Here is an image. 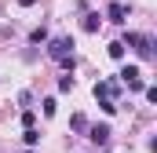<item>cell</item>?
Returning <instances> with one entry per match:
<instances>
[{
  "instance_id": "6da1fadb",
  "label": "cell",
  "mask_w": 157,
  "mask_h": 153,
  "mask_svg": "<svg viewBox=\"0 0 157 153\" xmlns=\"http://www.w3.org/2000/svg\"><path fill=\"white\" fill-rule=\"evenodd\" d=\"M48 55L66 69V73H73V40L70 37H55V40H48Z\"/></svg>"
},
{
  "instance_id": "7a4b0ae2",
  "label": "cell",
  "mask_w": 157,
  "mask_h": 153,
  "mask_svg": "<svg viewBox=\"0 0 157 153\" xmlns=\"http://www.w3.org/2000/svg\"><path fill=\"white\" fill-rule=\"evenodd\" d=\"M124 47H135V55L143 58V62H150L154 58V37H143V33H124V40H121Z\"/></svg>"
},
{
  "instance_id": "3957f363",
  "label": "cell",
  "mask_w": 157,
  "mask_h": 153,
  "mask_svg": "<svg viewBox=\"0 0 157 153\" xmlns=\"http://www.w3.org/2000/svg\"><path fill=\"white\" fill-rule=\"evenodd\" d=\"M117 95H121V80H99L95 84V99H113L117 102Z\"/></svg>"
},
{
  "instance_id": "277c9868",
  "label": "cell",
  "mask_w": 157,
  "mask_h": 153,
  "mask_svg": "<svg viewBox=\"0 0 157 153\" xmlns=\"http://www.w3.org/2000/svg\"><path fill=\"white\" fill-rule=\"evenodd\" d=\"M106 18H110L113 26H124V22H128V4H121V0H113V4L106 7Z\"/></svg>"
},
{
  "instance_id": "5b68a950",
  "label": "cell",
  "mask_w": 157,
  "mask_h": 153,
  "mask_svg": "<svg viewBox=\"0 0 157 153\" xmlns=\"http://www.w3.org/2000/svg\"><path fill=\"white\" fill-rule=\"evenodd\" d=\"M88 139H91L95 146H102V142L110 139V124H95V128H88Z\"/></svg>"
},
{
  "instance_id": "8992f818",
  "label": "cell",
  "mask_w": 157,
  "mask_h": 153,
  "mask_svg": "<svg viewBox=\"0 0 157 153\" xmlns=\"http://www.w3.org/2000/svg\"><path fill=\"white\" fill-rule=\"evenodd\" d=\"M80 26H84V33H95V29H99V26H102V15H95V11H88V15H84V22H80Z\"/></svg>"
},
{
  "instance_id": "52a82bcc",
  "label": "cell",
  "mask_w": 157,
  "mask_h": 153,
  "mask_svg": "<svg viewBox=\"0 0 157 153\" xmlns=\"http://www.w3.org/2000/svg\"><path fill=\"white\" fill-rule=\"evenodd\" d=\"M70 128H73L77 135H84V131H88V117H84V113H73V120H70Z\"/></svg>"
},
{
  "instance_id": "ba28073f",
  "label": "cell",
  "mask_w": 157,
  "mask_h": 153,
  "mask_svg": "<svg viewBox=\"0 0 157 153\" xmlns=\"http://www.w3.org/2000/svg\"><path fill=\"white\" fill-rule=\"evenodd\" d=\"M22 142H26V146L33 150V146L40 142V131H37V128H26V131H22Z\"/></svg>"
},
{
  "instance_id": "9c48e42d",
  "label": "cell",
  "mask_w": 157,
  "mask_h": 153,
  "mask_svg": "<svg viewBox=\"0 0 157 153\" xmlns=\"http://www.w3.org/2000/svg\"><path fill=\"white\" fill-rule=\"evenodd\" d=\"M121 80H124V84H128V80H135V76H143V73H139V66H124V69H121Z\"/></svg>"
},
{
  "instance_id": "30bf717a",
  "label": "cell",
  "mask_w": 157,
  "mask_h": 153,
  "mask_svg": "<svg viewBox=\"0 0 157 153\" xmlns=\"http://www.w3.org/2000/svg\"><path fill=\"white\" fill-rule=\"evenodd\" d=\"M106 51H110V58H124V44H121V40H113V44H110V47H106Z\"/></svg>"
},
{
  "instance_id": "8fae6325",
  "label": "cell",
  "mask_w": 157,
  "mask_h": 153,
  "mask_svg": "<svg viewBox=\"0 0 157 153\" xmlns=\"http://www.w3.org/2000/svg\"><path fill=\"white\" fill-rule=\"evenodd\" d=\"M44 40H48V29H44V26H37V29L29 33V44H44Z\"/></svg>"
},
{
  "instance_id": "7c38bea8",
  "label": "cell",
  "mask_w": 157,
  "mask_h": 153,
  "mask_svg": "<svg viewBox=\"0 0 157 153\" xmlns=\"http://www.w3.org/2000/svg\"><path fill=\"white\" fill-rule=\"evenodd\" d=\"M99 110H102V113H117V102H113V99H99Z\"/></svg>"
},
{
  "instance_id": "4fadbf2b",
  "label": "cell",
  "mask_w": 157,
  "mask_h": 153,
  "mask_svg": "<svg viewBox=\"0 0 157 153\" xmlns=\"http://www.w3.org/2000/svg\"><path fill=\"white\" fill-rule=\"evenodd\" d=\"M59 91H73V76H70V73L59 76Z\"/></svg>"
},
{
  "instance_id": "5bb4252c",
  "label": "cell",
  "mask_w": 157,
  "mask_h": 153,
  "mask_svg": "<svg viewBox=\"0 0 157 153\" xmlns=\"http://www.w3.org/2000/svg\"><path fill=\"white\" fill-rule=\"evenodd\" d=\"M44 117H55V99H44Z\"/></svg>"
},
{
  "instance_id": "9a60e30c",
  "label": "cell",
  "mask_w": 157,
  "mask_h": 153,
  "mask_svg": "<svg viewBox=\"0 0 157 153\" xmlns=\"http://www.w3.org/2000/svg\"><path fill=\"white\" fill-rule=\"evenodd\" d=\"M33 120H37V117H33V110H26V113H22V128H33Z\"/></svg>"
},
{
  "instance_id": "2e32d148",
  "label": "cell",
  "mask_w": 157,
  "mask_h": 153,
  "mask_svg": "<svg viewBox=\"0 0 157 153\" xmlns=\"http://www.w3.org/2000/svg\"><path fill=\"white\" fill-rule=\"evenodd\" d=\"M18 4H22V7H33V4H37V0H18Z\"/></svg>"
},
{
  "instance_id": "e0dca14e",
  "label": "cell",
  "mask_w": 157,
  "mask_h": 153,
  "mask_svg": "<svg viewBox=\"0 0 157 153\" xmlns=\"http://www.w3.org/2000/svg\"><path fill=\"white\" fill-rule=\"evenodd\" d=\"M26 153H33V150H26Z\"/></svg>"
}]
</instances>
